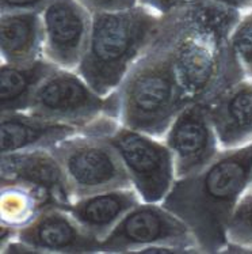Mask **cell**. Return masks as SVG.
<instances>
[{"label": "cell", "instance_id": "6da1fadb", "mask_svg": "<svg viewBox=\"0 0 252 254\" xmlns=\"http://www.w3.org/2000/svg\"><path fill=\"white\" fill-rule=\"evenodd\" d=\"M251 174L252 141L221 150L203 169L176 178L161 205L190 228L201 253H221L228 249V224Z\"/></svg>", "mask_w": 252, "mask_h": 254}, {"label": "cell", "instance_id": "7a4b0ae2", "mask_svg": "<svg viewBox=\"0 0 252 254\" xmlns=\"http://www.w3.org/2000/svg\"><path fill=\"white\" fill-rule=\"evenodd\" d=\"M107 98L108 116L159 140L164 139L178 114L193 102L180 84L171 38L161 25L150 48Z\"/></svg>", "mask_w": 252, "mask_h": 254}, {"label": "cell", "instance_id": "3957f363", "mask_svg": "<svg viewBox=\"0 0 252 254\" xmlns=\"http://www.w3.org/2000/svg\"><path fill=\"white\" fill-rule=\"evenodd\" d=\"M161 16L137 5L119 12H94L88 45L76 72L106 98L150 48Z\"/></svg>", "mask_w": 252, "mask_h": 254}, {"label": "cell", "instance_id": "277c9868", "mask_svg": "<svg viewBox=\"0 0 252 254\" xmlns=\"http://www.w3.org/2000/svg\"><path fill=\"white\" fill-rule=\"evenodd\" d=\"M80 132L97 136L113 147L143 201H163L175 181L172 155L164 141L125 127L107 114Z\"/></svg>", "mask_w": 252, "mask_h": 254}, {"label": "cell", "instance_id": "5b68a950", "mask_svg": "<svg viewBox=\"0 0 252 254\" xmlns=\"http://www.w3.org/2000/svg\"><path fill=\"white\" fill-rule=\"evenodd\" d=\"M152 248L201 253L190 228L161 202H140L101 242L104 253H145Z\"/></svg>", "mask_w": 252, "mask_h": 254}, {"label": "cell", "instance_id": "8992f818", "mask_svg": "<svg viewBox=\"0 0 252 254\" xmlns=\"http://www.w3.org/2000/svg\"><path fill=\"white\" fill-rule=\"evenodd\" d=\"M49 150L61 163L75 198L121 188H133L113 147L79 132Z\"/></svg>", "mask_w": 252, "mask_h": 254}, {"label": "cell", "instance_id": "52a82bcc", "mask_svg": "<svg viewBox=\"0 0 252 254\" xmlns=\"http://www.w3.org/2000/svg\"><path fill=\"white\" fill-rule=\"evenodd\" d=\"M26 112L82 129L108 116L110 104L107 97L95 93L76 71L57 68L38 86Z\"/></svg>", "mask_w": 252, "mask_h": 254}, {"label": "cell", "instance_id": "ba28073f", "mask_svg": "<svg viewBox=\"0 0 252 254\" xmlns=\"http://www.w3.org/2000/svg\"><path fill=\"white\" fill-rule=\"evenodd\" d=\"M1 249L4 253H95L101 252V242L68 209L47 207L18 228L15 238Z\"/></svg>", "mask_w": 252, "mask_h": 254}, {"label": "cell", "instance_id": "9c48e42d", "mask_svg": "<svg viewBox=\"0 0 252 254\" xmlns=\"http://www.w3.org/2000/svg\"><path fill=\"white\" fill-rule=\"evenodd\" d=\"M163 141L172 155L175 180L200 171L221 151L209 106L200 101L190 102L178 114Z\"/></svg>", "mask_w": 252, "mask_h": 254}, {"label": "cell", "instance_id": "30bf717a", "mask_svg": "<svg viewBox=\"0 0 252 254\" xmlns=\"http://www.w3.org/2000/svg\"><path fill=\"white\" fill-rule=\"evenodd\" d=\"M41 19L44 57L58 68L76 71L87 49L93 14L77 0H53Z\"/></svg>", "mask_w": 252, "mask_h": 254}, {"label": "cell", "instance_id": "8fae6325", "mask_svg": "<svg viewBox=\"0 0 252 254\" xmlns=\"http://www.w3.org/2000/svg\"><path fill=\"white\" fill-rule=\"evenodd\" d=\"M1 184H19L44 194L51 207L68 208L75 200L61 163L49 148L1 154Z\"/></svg>", "mask_w": 252, "mask_h": 254}, {"label": "cell", "instance_id": "7c38bea8", "mask_svg": "<svg viewBox=\"0 0 252 254\" xmlns=\"http://www.w3.org/2000/svg\"><path fill=\"white\" fill-rule=\"evenodd\" d=\"M221 150L252 141V79L233 84L207 105Z\"/></svg>", "mask_w": 252, "mask_h": 254}, {"label": "cell", "instance_id": "4fadbf2b", "mask_svg": "<svg viewBox=\"0 0 252 254\" xmlns=\"http://www.w3.org/2000/svg\"><path fill=\"white\" fill-rule=\"evenodd\" d=\"M79 132L77 127L42 119L29 112L1 113L0 151L1 154H11L34 148H50Z\"/></svg>", "mask_w": 252, "mask_h": 254}, {"label": "cell", "instance_id": "5bb4252c", "mask_svg": "<svg viewBox=\"0 0 252 254\" xmlns=\"http://www.w3.org/2000/svg\"><path fill=\"white\" fill-rule=\"evenodd\" d=\"M140 202L143 200L134 188H121L75 198L65 209L90 235L102 242Z\"/></svg>", "mask_w": 252, "mask_h": 254}, {"label": "cell", "instance_id": "9a60e30c", "mask_svg": "<svg viewBox=\"0 0 252 254\" xmlns=\"http://www.w3.org/2000/svg\"><path fill=\"white\" fill-rule=\"evenodd\" d=\"M1 63L21 64L44 57V26L38 12L0 14Z\"/></svg>", "mask_w": 252, "mask_h": 254}, {"label": "cell", "instance_id": "2e32d148", "mask_svg": "<svg viewBox=\"0 0 252 254\" xmlns=\"http://www.w3.org/2000/svg\"><path fill=\"white\" fill-rule=\"evenodd\" d=\"M45 57L30 63L0 67V109L1 113L26 112L38 86L57 69Z\"/></svg>", "mask_w": 252, "mask_h": 254}, {"label": "cell", "instance_id": "e0dca14e", "mask_svg": "<svg viewBox=\"0 0 252 254\" xmlns=\"http://www.w3.org/2000/svg\"><path fill=\"white\" fill-rule=\"evenodd\" d=\"M47 207H51L49 200L34 189L19 184H1V226L18 230L29 223L37 213Z\"/></svg>", "mask_w": 252, "mask_h": 254}, {"label": "cell", "instance_id": "ac0fdd59", "mask_svg": "<svg viewBox=\"0 0 252 254\" xmlns=\"http://www.w3.org/2000/svg\"><path fill=\"white\" fill-rule=\"evenodd\" d=\"M228 249L252 252V192H246L237 204L227 230Z\"/></svg>", "mask_w": 252, "mask_h": 254}, {"label": "cell", "instance_id": "d6986e66", "mask_svg": "<svg viewBox=\"0 0 252 254\" xmlns=\"http://www.w3.org/2000/svg\"><path fill=\"white\" fill-rule=\"evenodd\" d=\"M229 45L246 78L252 79V10L243 14L237 22L229 37Z\"/></svg>", "mask_w": 252, "mask_h": 254}, {"label": "cell", "instance_id": "ffe728a7", "mask_svg": "<svg viewBox=\"0 0 252 254\" xmlns=\"http://www.w3.org/2000/svg\"><path fill=\"white\" fill-rule=\"evenodd\" d=\"M91 14L94 12H119L132 10L139 5V0H77Z\"/></svg>", "mask_w": 252, "mask_h": 254}, {"label": "cell", "instance_id": "44dd1931", "mask_svg": "<svg viewBox=\"0 0 252 254\" xmlns=\"http://www.w3.org/2000/svg\"><path fill=\"white\" fill-rule=\"evenodd\" d=\"M53 0H0V11L3 12H38L50 4Z\"/></svg>", "mask_w": 252, "mask_h": 254}, {"label": "cell", "instance_id": "7402d4cb", "mask_svg": "<svg viewBox=\"0 0 252 254\" xmlns=\"http://www.w3.org/2000/svg\"><path fill=\"white\" fill-rule=\"evenodd\" d=\"M189 1L190 0H139V5L164 18L174 11L179 10L180 7L187 4Z\"/></svg>", "mask_w": 252, "mask_h": 254}, {"label": "cell", "instance_id": "603a6c76", "mask_svg": "<svg viewBox=\"0 0 252 254\" xmlns=\"http://www.w3.org/2000/svg\"><path fill=\"white\" fill-rule=\"evenodd\" d=\"M210 1H214L217 4H221L224 7L233 8L242 14H246L247 11L252 10V0H210Z\"/></svg>", "mask_w": 252, "mask_h": 254}, {"label": "cell", "instance_id": "cb8c5ba5", "mask_svg": "<svg viewBox=\"0 0 252 254\" xmlns=\"http://www.w3.org/2000/svg\"><path fill=\"white\" fill-rule=\"evenodd\" d=\"M247 192H252V174H251V181H250V185H248Z\"/></svg>", "mask_w": 252, "mask_h": 254}]
</instances>
